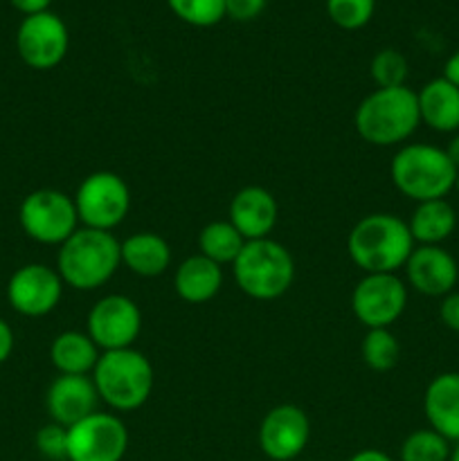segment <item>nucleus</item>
<instances>
[{
  "mask_svg": "<svg viewBox=\"0 0 459 461\" xmlns=\"http://www.w3.org/2000/svg\"><path fill=\"white\" fill-rule=\"evenodd\" d=\"M417 248L408 221L387 212L367 214L351 228L346 237L349 259L364 275L396 273Z\"/></svg>",
  "mask_w": 459,
  "mask_h": 461,
  "instance_id": "f257e3e1",
  "label": "nucleus"
},
{
  "mask_svg": "<svg viewBox=\"0 0 459 461\" xmlns=\"http://www.w3.org/2000/svg\"><path fill=\"white\" fill-rule=\"evenodd\" d=\"M120 266L122 241L104 230L79 228L57 252V273L75 291H97Z\"/></svg>",
  "mask_w": 459,
  "mask_h": 461,
  "instance_id": "f03ea898",
  "label": "nucleus"
},
{
  "mask_svg": "<svg viewBox=\"0 0 459 461\" xmlns=\"http://www.w3.org/2000/svg\"><path fill=\"white\" fill-rule=\"evenodd\" d=\"M421 124L417 93L408 86L376 88L356 108V133L374 147H396L414 135Z\"/></svg>",
  "mask_w": 459,
  "mask_h": 461,
  "instance_id": "7ed1b4c3",
  "label": "nucleus"
},
{
  "mask_svg": "<svg viewBox=\"0 0 459 461\" xmlns=\"http://www.w3.org/2000/svg\"><path fill=\"white\" fill-rule=\"evenodd\" d=\"M93 383L97 387L99 401L115 412L140 410L153 394L156 374L153 365L142 351L117 349L104 351L93 369Z\"/></svg>",
  "mask_w": 459,
  "mask_h": 461,
  "instance_id": "20e7f679",
  "label": "nucleus"
},
{
  "mask_svg": "<svg viewBox=\"0 0 459 461\" xmlns=\"http://www.w3.org/2000/svg\"><path fill=\"white\" fill-rule=\"evenodd\" d=\"M457 174V167L450 162L446 149L421 142L403 144L390 165L394 187L405 198L417 203L448 196L454 189Z\"/></svg>",
  "mask_w": 459,
  "mask_h": 461,
  "instance_id": "39448f33",
  "label": "nucleus"
},
{
  "mask_svg": "<svg viewBox=\"0 0 459 461\" xmlns=\"http://www.w3.org/2000/svg\"><path fill=\"white\" fill-rule=\"evenodd\" d=\"M234 282L238 291L256 302H270L288 293L295 279V259L274 239L246 241L232 264Z\"/></svg>",
  "mask_w": 459,
  "mask_h": 461,
  "instance_id": "423d86ee",
  "label": "nucleus"
},
{
  "mask_svg": "<svg viewBox=\"0 0 459 461\" xmlns=\"http://www.w3.org/2000/svg\"><path fill=\"white\" fill-rule=\"evenodd\" d=\"M18 221L22 232L43 246H61L79 230L75 198L50 187L36 189L22 198Z\"/></svg>",
  "mask_w": 459,
  "mask_h": 461,
  "instance_id": "0eeeda50",
  "label": "nucleus"
},
{
  "mask_svg": "<svg viewBox=\"0 0 459 461\" xmlns=\"http://www.w3.org/2000/svg\"><path fill=\"white\" fill-rule=\"evenodd\" d=\"M81 228L112 232L130 210V189L115 171H94L86 176L75 194Z\"/></svg>",
  "mask_w": 459,
  "mask_h": 461,
  "instance_id": "6e6552de",
  "label": "nucleus"
},
{
  "mask_svg": "<svg viewBox=\"0 0 459 461\" xmlns=\"http://www.w3.org/2000/svg\"><path fill=\"white\" fill-rule=\"evenodd\" d=\"M129 430L112 412H93L68 428V461H122Z\"/></svg>",
  "mask_w": 459,
  "mask_h": 461,
  "instance_id": "1a4fd4ad",
  "label": "nucleus"
},
{
  "mask_svg": "<svg viewBox=\"0 0 459 461\" xmlns=\"http://www.w3.org/2000/svg\"><path fill=\"white\" fill-rule=\"evenodd\" d=\"M408 306V286L396 273L364 275L351 293V311L367 329H390Z\"/></svg>",
  "mask_w": 459,
  "mask_h": 461,
  "instance_id": "9d476101",
  "label": "nucleus"
},
{
  "mask_svg": "<svg viewBox=\"0 0 459 461\" xmlns=\"http://www.w3.org/2000/svg\"><path fill=\"white\" fill-rule=\"evenodd\" d=\"M70 34L61 16L52 12L25 16L16 32L18 57L32 70H52L66 59Z\"/></svg>",
  "mask_w": 459,
  "mask_h": 461,
  "instance_id": "9b49d317",
  "label": "nucleus"
},
{
  "mask_svg": "<svg viewBox=\"0 0 459 461\" xmlns=\"http://www.w3.org/2000/svg\"><path fill=\"white\" fill-rule=\"evenodd\" d=\"M88 336L99 351L129 349L142 331L140 306L126 295H106L93 304L88 313Z\"/></svg>",
  "mask_w": 459,
  "mask_h": 461,
  "instance_id": "f8f14e48",
  "label": "nucleus"
},
{
  "mask_svg": "<svg viewBox=\"0 0 459 461\" xmlns=\"http://www.w3.org/2000/svg\"><path fill=\"white\" fill-rule=\"evenodd\" d=\"M61 295V275L45 264L21 266L7 282L9 306L25 318H43L52 313Z\"/></svg>",
  "mask_w": 459,
  "mask_h": 461,
  "instance_id": "ddd939ff",
  "label": "nucleus"
},
{
  "mask_svg": "<svg viewBox=\"0 0 459 461\" xmlns=\"http://www.w3.org/2000/svg\"><path fill=\"white\" fill-rule=\"evenodd\" d=\"M310 437V421L302 408L292 403L274 405L259 426V448L273 461H292L304 453Z\"/></svg>",
  "mask_w": 459,
  "mask_h": 461,
  "instance_id": "4468645a",
  "label": "nucleus"
},
{
  "mask_svg": "<svg viewBox=\"0 0 459 461\" xmlns=\"http://www.w3.org/2000/svg\"><path fill=\"white\" fill-rule=\"evenodd\" d=\"M403 270L410 286L428 297H446L459 279L457 261L441 246H417Z\"/></svg>",
  "mask_w": 459,
  "mask_h": 461,
  "instance_id": "2eb2a0df",
  "label": "nucleus"
},
{
  "mask_svg": "<svg viewBox=\"0 0 459 461\" xmlns=\"http://www.w3.org/2000/svg\"><path fill=\"white\" fill-rule=\"evenodd\" d=\"M99 394L93 376H68L61 374L52 381L45 394V408L50 419L63 428L79 423L81 419L97 412Z\"/></svg>",
  "mask_w": 459,
  "mask_h": 461,
  "instance_id": "dca6fc26",
  "label": "nucleus"
},
{
  "mask_svg": "<svg viewBox=\"0 0 459 461\" xmlns=\"http://www.w3.org/2000/svg\"><path fill=\"white\" fill-rule=\"evenodd\" d=\"M277 201L268 189L259 187V185H248V187L238 189L230 201L228 221L246 241L268 239V234L277 225Z\"/></svg>",
  "mask_w": 459,
  "mask_h": 461,
  "instance_id": "f3484780",
  "label": "nucleus"
},
{
  "mask_svg": "<svg viewBox=\"0 0 459 461\" xmlns=\"http://www.w3.org/2000/svg\"><path fill=\"white\" fill-rule=\"evenodd\" d=\"M428 426L450 444L459 441V372L436 374L423 394Z\"/></svg>",
  "mask_w": 459,
  "mask_h": 461,
  "instance_id": "a211bd4d",
  "label": "nucleus"
},
{
  "mask_svg": "<svg viewBox=\"0 0 459 461\" xmlns=\"http://www.w3.org/2000/svg\"><path fill=\"white\" fill-rule=\"evenodd\" d=\"M223 286V266L198 255L180 261L174 275V291L187 304H205L214 300Z\"/></svg>",
  "mask_w": 459,
  "mask_h": 461,
  "instance_id": "6ab92c4d",
  "label": "nucleus"
},
{
  "mask_svg": "<svg viewBox=\"0 0 459 461\" xmlns=\"http://www.w3.org/2000/svg\"><path fill=\"white\" fill-rule=\"evenodd\" d=\"M418 115L428 129L436 133L459 131V88L444 77L428 81L417 93Z\"/></svg>",
  "mask_w": 459,
  "mask_h": 461,
  "instance_id": "aec40b11",
  "label": "nucleus"
},
{
  "mask_svg": "<svg viewBox=\"0 0 459 461\" xmlns=\"http://www.w3.org/2000/svg\"><path fill=\"white\" fill-rule=\"evenodd\" d=\"M122 264L138 277H158L171 266V248L160 234L135 232L122 241Z\"/></svg>",
  "mask_w": 459,
  "mask_h": 461,
  "instance_id": "412c9836",
  "label": "nucleus"
},
{
  "mask_svg": "<svg viewBox=\"0 0 459 461\" xmlns=\"http://www.w3.org/2000/svg\"><path fill=\"white\" fill-rule=\"evenodd\" d=\"M99 347L84 331H63L50 345V360L58 374L68 376H88L97 365Z\"/></svg>",
  "mask_w": 459,
  "mask_h": 461,
  "instance_id": "4be33fe9",
  "label": "nucleus"
},
{
  "mask_svg": "<svg viewBox=\"0 0 459 461\" xmlns=\"http://www.w3.org/2000/svg\"><path fill=\"white\" fill-rule=\"evenodd\" d=\"M408 228L418 246H441L457 228V214L446 198L417 203Z\"/></svg>",
  "mask_w": 459,
  "mask_h": 461,
  "instance_id": "5701e85b",
  "label": "nucleus"
},
{
  "mask_svg": "<svg viewBox=\"0 0 459 461\" xmlns=\"http://www.w3.org/2000/svg\"><path fill=\"white\" fill-rule=\"evenodd\" d=\"M243 246H246V239L238 234V230L230 221H212L198 234L201 255L219 266H232Z\"/></svg>",
  "mask_w": 459,
  "mask_h": 461,
  "instance_id": "b1692460",
  "label": "nucleus"
},
{
  "mask_svg": "<svg viewBox=\"0 0 459 461\" xmlns=\"http://www.w3.org/2000/svg\"><path fill=\"white\" fill-rule=\"evenodd\" d=\"M363 363L372 372H390L400 360V345L390 329H367L360 345Z\"/></svg>",
  "mask_w": 459,
  "mask_h": 461,
  "instance_id": "393cba45",
  "label": "nucleus"
},
{
  "mask_svg": "<svg viewBox=\"0 0 459 461\" xmlns=\"http://www.w3.org/2000/svg\"><path fill=\"white\" fill-rule=\"evenodd\" d=\"M450 441L444 439L439 432L432 428H421V430L410 432L400 444V461H448L450 457Z\"/></svg>",
  "mask_w": 459,
  "mask_h": 461,
  "instance_id": "a878e982",
  "label": "nucleus"
},
{
  "mask_svg": "<svg viewBox=\"0 0 459 461\" xmlns=\"http://www.w3.org/2000/svg\"><path fill=\"white\" fill-rule=\"evenodd\" d=\"M410 75V63L403 52L394 48H385L374 54L369 63V77L378 88H399L405 86Z\"/></svg>",
  "mask_w": 459,
  "mask_h": 461,
  "instance_id": "bb28decb",
  "label": "nucleus"
},
{
  "mask_svg": "<svg viewBox=\"0 0 459 461\" xmlns=\"http://www.w3.org/2000/svg\"><path fill=\"white\" fill-rule=\"evenodd\" d=\"M176 18L194 27H214L225 18V0H166Z\"/></svg>",
  "mask_w": 459,
  "mask_h": 461,
  "instance_id": "cd10ccee",
  "label": "nucleus"
},
{
  "mask_svg": "<svg viewBox=\"0 0 459 461\" xmlns=\"http://www.w3.org/2000/svg\"><path fill=\"white\" fill-rule=\"evenodd\" d=\"M376 0H327V14L340 30H360L372 21Z\"/></svg>",
  "mask_w": 459,
  "mask_h": 461,
  "instance_id": "c85d7f7f",
  "label": "nucleus"
},
{
  "mask_svg": "<svg viewBox=\"0 0 459 461\" xmlns=\"http://www.w3.org/2000/svg\"><path fill=\"white\" fill-rule=\"evenodd\" d=\"M36 448L50 461H68V428L50 421L36 432Z\"/></svg>",
  "mask_w": 459,
  "mask_h": 461,
  "instance_id": "c756f323",
  "label": "nucleus"
},
{
  "mask_svg": "<svg viewBox=\"0 0 459 461\" xmlns=\"http://www.w3.org/2000/svg\"><path fill=\"white\" fill-rule=\"evenodd\" d=\"M268 0H225V16L232 21H255L266 9Z\"/></svg>",
  "mask_w": 459,
  "mask_h": 461,
  "instance_id": "7c9ffc66",
  "label": "nucleus"
},
{
  "mask_svg": "<svg viewBox=\"0 0 459 461\" xmlns=\"http://www.w3.org/2000/svg\"><path fill=\"white\" fill-rule=\"evenodd\" d=\"M439 318L444 322V327H448L450 331L459 333V293L453 291L446 297H441L439 304Z\"/></svg>",
  "mask_w": 459,
  "mask_h": 461,
  "instance_id": "2f4dec72",
  "label": "nucleus"
},
{
  "mask_svg": "<svg viewBox=\"0 0 459 461\" xmlns=\"http://www.w3.org/2000/svg\"><path fill=\"white\" fill-rule=\"evenodd\" d=\"M9 3H12V7L16 9V12H21L22 16H34V14L50 12L52 0H9Z\"/></svg>",
  "mask_w": 459,
  "mask_h": 461,
  "instance_id": "473e14b6",
  "label": "nucleus"
},
{
  "mask_svg": "<svg viewBox=\"0 0 459 461\" xmlns=\"http://www.w3.org/2000/svg\"><path fill=\"white\" fill-rule=\"evenodd\" d=\"M14 351V331L3 318H0V365L7 363Z\"/></svg>",
  "mask_w": 459,
  "mask_h": 461,
  "instance_id": "72a5a7b5",
  "label": "nucleus"
},
{
  "mask_svg": "<svg viewBox=\"0 0 459 461\" xmlns=\"http://www.w3.org/2000/svg\"><path fill=\"white\" fill-rule=\"evenodd\" d=\"M441 77L459 88V50L454 54H450L448 61H446V66H444V75Z\"/></svg>",
  "mask_w": 459,
  "mask_h": 461,
  "instance_id": "f704fd0d",
  "label": "nucleus"
},
{
  "mask_svg": "<svg viewBox=\"0 0 459 461\" xmlns=\"http://www.w3.org/2000/svg\"><path fill=\"white\" fill-rule=\"evenodd\" d=\"M349 461H394V459L378 448H364V450H358L356 455H351Z\"/></svg>",
  "mask_w": 459,
  "mask_h": 461,
  "instance_id": "c9c22d12",
  "label": "nucleus"
},
{
  "mask_svg": "<svg viewBox=\"0 0 459 461\" xmlns=\"http://www.w3.org/2000/svg\"><path fill=\"white\" fill-rule=\"evenodd\" d=\"M446 153H448L450 162H453V165L457 167V171H459V133L454 135L453 140H450L448 147H446Z\"/></svg>",
  "mask_w": 459,
  "mask_h": 461,
  "instance_id": "e433bc0d",
  "label": "nucleus"
},
{
  "mask_svg": "<svg viewBox=\"0 0 459 461\" xmlns=\"http://www.w3.org/2000/svg\"><path fill=\"white\" fill-rule=\"evenodd\" d=\"M448 461H459V441L453 446V448H450V457H448Z\"/></svg>",
  "mask_w": 459,
  "mask_h": 461,
  "instance_id": "4c0bfd02",
  "label": "nucleus"
},
{
  "mask_svg": "<svg viewBox=\"0 0 459 461\" xmlns=\"http://www.w3.org/2000/svg\"><path fill=\"white\" fill-rule=\"evenodd\" d=\"M454 189H457V194H459V174H457V180H454Z\"/></svg>",
  "mask_w": 459,
  "mask_h": 461,
  "instance_id": "58836bf2",
  "label": "nucleus"
}]
</instances>
